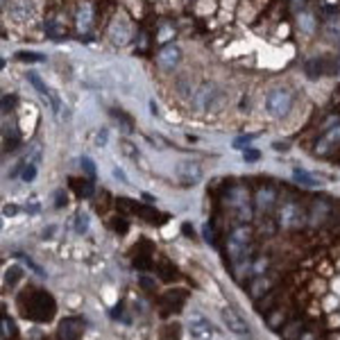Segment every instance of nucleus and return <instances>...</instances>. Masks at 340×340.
I'll return each instance as SVG.
<instances>
[{"mask_svg":"<svg viewBox=\"0 0 340 340\" xmlns=\"http://www.w3.org/2000/svg\"><path fill=\"white\" fill-rule=\"evenodd\" d=\"M204 238H207L209 243H213V231H211V227H204Z\"/></svg>","mask_w":340,"mask_h":340,"instance_id":"37","label":"nucleus"},{"mask_svg":"<svg viewBox=\"0 0 340 340\" xmlns=\"http://www.w3.org/2000/svg\"><path fill=\"white\" fill-rule=\"evenodd\" d=\"M27 82H30V84H32L34 89H37V93H39V96H41L46 102H48L50 107H53L55 112H59V100L53 96V91L48 89V84H46V82H43L37 73H27Z\"/></svg>","mask_w":340,"mask_h":340,"instance_id":"10","label":"nucleus"},{"mask_svg":"<svg viewBox=\"0 0 340 340\" xmlns=\"http://www.w3.org/2000/svg\"><path fill=\"white\" fill-rule=\"evenodd\" d=\"M324 34L329 39H334V41H340V16H329L327 18V23H324Z\"/></svg>","mask_w":340,"mask_h":340,"instance_id":"20","label":"nucleus"},{"mask_svg":"<svg viewBox=\"0 0 340 340\" xmlns=\"http://www.w3.org/2000/svg\"><path fill=\"white\" fill-rule=\"evenodd\" d=\"M292 179L297 181L299 186H304V188H320V186H322V181H320L315 175L306 172L304 168H295V170H292Z\"/></svg>","mask_w":340,"mask_h":340,"instance_id":"15","label":"nucleus"},{"mask_svg":"<svg viewBox=\"0 0 340 340\" xmlns=\"http://www.w3.org/2000/svg\"><path fill=\"white\" fill-rule=\"evenodd\" d=\"M188 331H191V336L195 340H211L213 338L211 324H209V320L200 313H193L191 318H188Z\"/></svg>","mask_w":340,"mask_h":340,"instance_id":"7","label":"nucleus"},{"mask_svg":"<svg viewBox=\"0 0 340 340\" xmlns=\"http://www.w3.org/2000/svg\"><path fill=\"white\" fill-rule=\"evenodd\" d=\"M227 105V93L218 89L216 84H202L200 89L193 91L191 96V112L204 113V112H220Z\"/></svg>","mask_w":340,"mask_h":340,"instance_id":"1","label":"nucleus"},{"mask_svg":"<svg viewBox=\"0 0 340 340\" xmlns=\"http://www.w3.org/2000/svg\"><path fill=\"white\" fill-rule=\"evenodd\" d=\"M50 234H55V227H48V229H43V238H50Z\"/></svg>","mask_w":340,"mask_h":340,"instance_id":"41","label":"nucleus"},{"mask_svg":"<svg viewBox=\"0 0 340 340\" xmlns=\"http://www.w3.org/2000/svg\"><path fill=\"white\" fill-rule=\"evenodd\" d=\"M18 277H21V268H18V266H11L9 270H7V277H5V279H7V283H16V282H18Z\"/></svg>","mask_w":340,"mask_h":340,"instance_id":"29","label":"nucleus"},{"mask_svg":"<svg viewBox=\"0 0 340 340\" xmlns=\"http://www.w3.org/2000/svg\"><path fill=\"white\" fill-rule=\"evenodd\" d=\"M2 136H5V148L14 150L18 143V132L14 125H5V129H2Z\"/></svg>","mask_w":340,"mask_h":340,"instance_id":"21","label":"nucleus"},{"mask_svg":"<svg viewBox=\"0 0 340 340\" xmlns=\"http://www.w3.org/2000/svg\"><path fill=\"white\" fill-rule=\"evenodd\" d=\"M324 66H327V61L324 59H308L306 66H304V70H306V75L311 77V80H315V77H320V75L324 73Z\"/></svg>","mask_w":340,"mask_h":340,"instance_id":"19","label":"nucleus"},{"mask_svg":"<svg viewBox=\"0 0 340 340\" xmlns=\"http://www.w3.org/2000/svg\"><path fill=\"white\" fill-rule=\"evenodd\" d=\"M275 200H277V193L272 191V188H263V191H259V195H256V207H259V211L268 213L275 207Z\"/></svg>","mask_w":340,"mask_h":340,"instance_id":"17","label":"nucleus"},{"mask_svg":"<svg viewBox=\"0 0 340 340\" xmlns=\"http://www.w3.org/2000/svg\"><path fill=\"white\" fill-rule=\"evenodd\" d=\"M75 23H77V30L80 32H89L91 25H93V7L89 2H82L77 7V16H75Z\"/></svg>","mask_w":340,"mask_h":340,"instance_id":"13","label":"nucleus"},{"mask_svg":"<svg viewBox=\"0 0 340 340\" xmlns=\"http://www.w3.org/2000/svg\"><path fill=\"white\" fill-rule=\"evenodd\" d=\"M113 116H116L118 120L122 122V129H125V132H132V120H129L127 116H122L120 112H113Z\"/></svg>","mask_w":340,"mask_h":340,"instance_id":"32","label":"nucleus"},{"mask_svg":"<svg viewBox=\"0 0 340 340\" xmlns=\"http://www.w3.org/2000/svg\"><path fill=\"white\" fill-rule=\"evenodd\" d=\"M75 191L80 193L82 197H91L93 195V184H91V181H84V184H77V181H75Z\"/></svg>","mask_w":340,"mask_h":340,"instance_id":"26","label":"nucleus"},{"mask_svg":"<svg viewBox=\"0 0 340 340\" xmlns=\"http://www.w3.org/2000/svg\"><path fill=\"white\" fill-rule=\"evenodd\" d=\"M2 327H5V336L7 334H14V324H11V322H7V320H5V322H2Z\"/></svg>","mask_w":340,"mask_h":340,"instance_id":"38","label":"nucleus"},{"mask_svg":"<svg viewBox=\"0 0 340 340\" xmlns=\"http://www.w3.org/2000/svg\"><path fill=\"white\" fill-rule=\"evenodd\" d=\"M18 61H30V64H41V61H46V57L39 53H27V50H23V53L16 55Z\"/></svg>","mask_w":340,"mask_h":340,"instance_id":"23","label":"nucleus"},{"mask_svg":"<svg viewBox=\"0 0 340 340\" xmlns=\"http://www.w3.org/2000/svg\"><path fill=\"white\" fill-rule=\"evenodd\" d=\"M55 197H57V200H55V207H64V204H66V193L64 191H57V193H55Z\"/></svg>","mask_w":340,"mask_h":340,"instance_id":"33","label":"nucleus"},{"mask_svg":"<svg viewBox=\"0 0 340 340\" xmlns=\"http://www.w3.org/2000/svg\"><path fill=\"white\" fill-rule=\"evenodd\" d=\"M113 177H116V179H120L122 184H127V175H125L120 168H113Z\"/></svg>","mask_w":340,"mask_h":340,"instance_id":"36","label":"nucleus"},{"mask_svg":"<svg viewBox=\"0 0 340 340\" xmlns=\"http://www.w3.org/2000/svg\"><path fill=\"white\" fill-rule=\"evenodd\" d=\"M80 166H82V170H84V172H86V175H89V177H93V175H96V166H93V161H91L89 157H82Z\"/></svg>","mask_w":340,"mask_h":340,"instance_id":"28","label":"nucleus"},{"mask_svg":"<svg viewBox=\"0 0 340 340\" xmlns=\"http://www.w3.org/2000/svg\"><path fill=\"white\" fill-rule=\"evenodd\" d=\"M16 211H18L16 207H5V216H14Z\"/></svg>","mask_w":340,"mask_h":340,"instance_id":"40","label":"nucleus"},{"mask_svg":"<svg viewBox=\"0 0 340 340\" xmlns=\"http://www.w3.org/2000/svg\"><path fill=\"white\" fill-rule=\"evenodd\" d=\"M302 209L297 207V204H283L282 207V213H279V223L283 225V227H297V225H302Z\"/></svg>","mask_w":340,"mask_h":340,"instance_id":"11","label":"nucleus"},{"mask_svg":"<svg viewBox=\"0 0 340 340\" xmlns=\"http://www.w3.org/2000/svg\"><path fill=\"white\" fill-rule=\"evenodd\" d=\"M118 145H120V152L125 154V157H129V159H138V148L132 143V141L125 138V141H120Z\"/></svg>","mask_w":340,"mask_h":340,"instance_id":"24","label":"nucleus"},{"mask_svg":"<svg viewBox=\"0 0 340 340\" xmlns=\"http://www.w3.org/2000/svg\"><path fill=\"white\" fill-rule=\"evenodd\" d=\"M297 25H299V32L304 34H311L315 32V27H318V21H315V14H311V11H299L297 14Z\"/></svg>","mask_w":340,"mask_h":340,"instance_id":"16","label":"nucleus"},{"mask_svg":"<svg viewBox=\"0 0 340 340\" xmlns=\"http://www.w3.org/2000/svg\"><path fill=\"white\" fill-rule=\"evenodd\" d=\"M39 5L37 0H11L9 5V16L18 23H27L37 16Z\"/></svg>","mask_w":340,"mask_h":340,"instance_id":"4","label":"nucleus"},{"mask_svg":"<svg viewBox=\"0 0 340 340\" xmlns=\"http://www.w3.org/2000/svg\"><path fill=\"white\" fill-rule=\"evenodd\" d=\"M143 213H145V220H148V223H154V220H157V218H161L159 213H157V211H152V209H143Z\"/></svg>","mask_w":340,"mask_h":340,"instance_id":"34","label":"nucleus"},{"mask_svg":"<svg viewBox=\"0 0 340 340\" xmlns=\"http://www.w3.org/2000/svg\"><path fill=\"white\" fill-rule=\"evenodd\" d=\"M306 2H308V0H292V7H295V9H302Z\"/></svg>","mask_w":340,"mask_h":340,"instance_id":"39","label":"nucleus"},{"mask_svg":"<svg viewBox=\"0 0 340 340\" xmlns=\"http://www.w3.org/2000/svg\"><path fill=\"white\" fill-rule=\"evenodd\" d=\"M261 154L256 152V150H245V161H256Z\"/></svg>","mask_w":340,"mask_h":340,"instance_id":"35","label":"nucleus"},{"mask_svg":"<svg viewBox=\"0 0 340 340\" xmlns=\"http://www.w3.org/2000/svg\"><path fill=\"white\" fill-rule=\"evenodd\" d=\"M179 61H181V50L177 48L175 43L164 46V48L159 50V55H157V64H159V68H164V70L177 68V64H179Z\"/></svg>","mask_w":340,"mask_h":340,"instance_id":"8","label":"nucleus"},{"mask_svg":"<svg viewBox=\"0 0 340 340\" xmlns=\"http://www.w3.org/2000/svg\"><path fill=\"white\" fill-rule=\"evenodd\" d=\"M107 138H109V129L102 127L96 132V145L98 148H102V145H107Z\"/></svg>","mask_w":340,"mask_h":340,"instance_id":"30","label":"nucleus"},{"mask_svg":"<svg viewBox=\"0 0 340 340\" xmlns=\"http://www.w3.org/2000/svg\"><path fill=\"white\" fill-rule=\"evenodd\" d=\"M14 105H16V98H14V96H5V98H2V113H9L11 109H14Z\"/></svg>","mask_w":340,"mask_h":340,"instance_id":"31","label":"nucleus"},{"mask_svg":"<svg viewBox=\"0 0 340 340\" xmlns=\"http://www.w3.org/2000/svg\"><path fill=\"white\" fill-rule=\"evenodd\" d=\"M247 245H250V231L245 227H240V229L231 231V236H229V240H227V250H229V254L236 259V256L243 254Z\"/></svg>","mask_w":340,"mask_h":340,"instance_id":"9","label":"nucleus"},{"mask_svg":"<svg viewBox=\"0 0 340 340\" xmlns=\"http://www.w3.org/2000/svg\"><path fill=\"white\" fill-rule=\"evenodd\" d=\"M327 129H329V134L320 141V148H318L320 152H324V150H327V143H340V125H338V127H327Z\"/></svg>","mask_w":340,"mask_h":340,"instance_id":"22","label":"nucleus"},{"mask_svg":"<svg viewBox=\"0 0 340 340\" xmlns=\"http://www.w3.org/2000/svg\"><path fill=\"white\" fill-rule=\"evenodd\" d=\"M220 315H223V322L227 324V329L229 331H234L236 336H250L252 331H250V324H247V320L243 318V315L236 311V308H231V306H227V308H223L220 311Z\"/></svg>","mask_w":340,"mask_h":340,"instance_id":"5","label":"nucleus"},{"mask_svg":"<svg viewBox=\"0 0 340 340\" xmlns=\"http://www.w3.org/2000/svg\"><path fill=\"white\" fill-rule=\"evenodd\" d=\"M82 331H84V327H82V320L70 318V320H64V322H61L59 336H61V340H77Z\"/></svg>","mask_w":340,"mask_h":340,"instance_id":"12","label":"nucleus"},{"mask_svg":"<svg viewBox=\"0 0 340 340\" xmlns=\"http://www.w3.org/2000/svg\"><path fill=\"white\" fill-rule=\"evenodd\" d=\"M113 77H116L118 89H122V93H132L134 91V82H132V77H129V73L125 68H116Z\"/></svg>","mask_w":340,"mask_h":340,"instance_id":"18","label":"nucleus"},{"mask_svg":"<svg viewBox=\"0 0 340 340\" xmlns=\"http://www.w3.org/2000/svg\"><path fill=\"white\" fill-rule=\"evenodd\" d=\"M175 175H177V179H179L184 186H195V184H200V181H202L204 170H202V166L197 164L195 159H184V161H179V164H177Z\"/></svg>","mask_w":340,"mask_h":340,"instance_id":"3","label":"nucleus"},{"mask_svg":"<svg viewBox=\"0 0 340 340\" xmlns=\"http://www.w3.org/2000/svg\"><path fill=\"white\" fill-rule=\"evenodd\" d=\"M292 109V93L283 86H277L266 96V112L270 118H283Z\"/></svg>","mask_w":340,"mask_h":340,"instance_id":"2","label":"nucleus"},{"mask_svg":"<svg viewBox=\"0 0 340 340\" xmlns=\"http://www.w3.org/2000/svg\"><path fill=\"white\" fill-rule=\"evenodd\" d=\"M43 30L50 39H64L66 37V23L59 16H48L43 21Z\"/></svg>","mask_w":340,"mask_h":340,"instance_id":"14","label":"nucleus"},{"mask_svg":"<svg viewBox=\"0 0 340 340\" xmlns=\"http://www.w3.org/2000/svg\"><path fill=\"white\" fill-rule=\"evenodd\" d=\"M86 229H89V216H86V213L75 216V231H77V234H84Z\"/></svg>","mask_w":340,"mask_h":340,"instance_id":"25","label":"nucleus"},{"mask_svg":"<svg viewBox=\"0 0 340 340\" xmlns=\"http://www.w3.org/2000/svg\"><path fill=\"white\" fill-rule=\"evenodd\" d=\"M37 166L39 164H25V168H23V181H32L37 177Z\"/></svg>","mask_w":340,"mask_h":340,"instance_id":"27","label":"nucleus"},{"mask_svg":"<svg viewBox=\"0 0 340 340\" xmlns=\"http://www.w3.org/2000/svg\"><path fill=\"white\" fill-rule=\"evenodd\" d=\"M109 39H112V43H116V46H125V43L132 39V25H129L127 18L125 16L113 18V23L109 25Z\"/></svg>","mask_w":340,"mask_h":340,"instance_id":"6","label":"nucleus"}]
</instances>
